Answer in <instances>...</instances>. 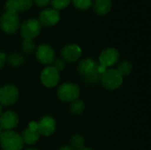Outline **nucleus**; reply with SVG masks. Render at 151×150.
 <instances>
[{
    "mask_svg": "<svg viewBox=\"0 0 151 150\" xmlns=\"http://www.w3.org/2000/svg\"><path fill=\"white\" fill-rule=\"evenodd\" d=\"M75 8L81 11H86L93 4L94 0H72Z\"/></svg>",
    "mask_w": 151,
    "mask_h": 150,
    "instance_id": "412c9836",
    "label": "nucleus"
},
{
    "mask_svg": "<svg viewBox=\"0 0 151 150\" xmlns=\"http://www.w3.org/2000/svg\"><path fill=\"white\" fill-rule=\"evenodd\" d=\"M37 60L42 65H50L55 60V51L49 44H41L35 51Z\"/></svg>",
    "mask_w": 151,
    "mask_h": 150,
    "instance_id": "9d476101",
    "label": "nucleus"
},
{
    "mask_svg": "<svg viewBox=\"0 0 151 150\" xmlns=\"http://www.w3.org/2000/svg\"><path fill=\"white\" fill-rule=\"evenodd\" d=\"M85 110V103L83 101L80 99H76L75 101L71 103L70 105V111L74 115H81Z\"/></svg>",
    "mask_w": 151,
    "mask_h": 150,
    "instance_id": "f3484780",
    "label": "nucleus"
},
{
    "mask_svg": "<svg viewBox=\"0 0 151 150\" xmlns=\"http://www.w3.org/2000/svg\"><path fill=\"white\" fill-rule=\"evenodd\" d=\"M21 49L24 53L31 54L35 50V44L33 42V40H23L21 43Z\"/></svg>",
    "mask_w": 151,
    "mask_h": 150,
    "instance_id": "4be33fe9",
    "label": "nucleus"
},
{
    "mask_svg": "<svg viewBox=\"0 0 151 150\" xmlns=\"http://www.w3.org/2000/svg\"><path fill=\"white\" fill-rule=\"evenodd\" d=\"M92 6L96 14L100 16H104L111 11L112 2L111 0H94Z\"/></svg>",
    "mask_w": 151,
    "mask_h": 150,
    "instance_id": "2eb2a0df",
    "label": "nucleus"
},
{
    "mask_svg": "<svg viewBox=\"0 0 151 150\" xmlns=\"http://www.w3.org/2000/svg\"><path fill=\"white\" fill-rule=\"evenodd\" d=\"M58 97L62 102L72 103L79 98L80 88L76 84L73 83H63L58 88Z\"/></svg>",
    "mask_w": 151,
    "mask_h": 150,
    "instance_id": "0eeeda50",
    "label": "nucleus"
},
{
    "mask_svg": "<svg viewBox=\"0 0 151 150\" xmlns=\"http://www.w3.org/2000/svg\"><path fill=\"white\" fill-rule=\"evenodd\" d=\"M61 56L66 62H75L81 56V49L79 45L74 43L66 44L61 50Z\"/></svg>",
    "mask_w": 151,
    "mask_h": 150,
    "instance_id": "f8f14e48",
    "label": "nucleus"
},
{
    "mask_svg": "<svg viewBox=\"0 0 151 150\" xmlns=\"http://www.w3.org/2000/svg\"><path fill=\"white\" fill-rule=\"evenodd\" d=\"M19 98V90L14 85H5L0 88V104L10 106L14 104Z\"/></svg>",
    "mask_w": 151,
    "mask_h": 150,
    "instance_id": "6e6552de",
    "label": "nucleus"
},
{
    "mask_svg": "<svg viewBox=\"0 0 151 150\" xmlns=\"http://www.w3.org/2000/svg\"><path fill=\"white\" fill-rule=\"evenodd\" d=\"M33 0H16L18 11H26L33 5Z\"/></svg>",
    "mask_w": 151,
    "mask_h": 150,
    "instance_id": "5701e85b",
    "label": "nucleus"
},
{
    "mask_svg": "<svg viewBox=\"0 0 151 150\" xmlns=\"http://www.w3.org/2000/svg\"><path fill=\"white\" fill-rule=\"evenodd\" d=\"M119 58V53L118 50L114 48H107L104 50L100 56H99V65H98V72L104 73L108 67L112 66L115 65Z\"/></svg>",
    "mask_w": 151,
    "mask_h": 150,
    "instance_id": "20e7f679",
    "label": "nucleus"
},
{
    "mask_svg": "<svg viewBox=\"0 0 151 150\" xmlns=\"http://www.w3.org/2000/svg\"><path fill=\"white\" fill-rule=\"evenodd\" d=\"M99 63L92 57L82 59L78 65V72L88 83H96L101 79V73L98 72Z\"/></svg>",
    "mask_w": 151,
    "mask_h": 150,
    "instance_id": "f257e3e1",
    "label": "nucleus"
},
{
    "mask_svg": "<svg viewBox=\"0 0 151 150\" xmlns=\"http://www.w3.org/2000/svg\"><path fill=\"white\" fill-rule=\"evenodd\" d=\"M20 34L24 40H33L41 32L42 26L37 19L32 18L25 20L20 26Z\"/></svg>",
    "mask_w": 151,
    "mask_h": 150,
    "instance_id": "423d86ee",
    "label": "nucleus"
},
{
    "mask_svg": "<svg viewBox=\"0 0 151 150\" xmlns=\"http://www.w3.org/2000/svg\"><path fill=\"white\" fill-rule=\"evenodd\" d=\"M59 19H60V13L58 11L53 8H47L41 11L38 21L40 22L41 26L50 27L58 24Z\"/></svg>",
    "mask_w": 151,
    "mask_h": 150,
    "instance_id": "1a4fd4ad",
    "label": "nucleus"
},
{
    "mask_svg": "<svg viewBox=\"0 0 151 150\" xmlns=\"http://www.w3.org/2000/svg\"><path fill=\"white\" fill-rule=\"evenodd\" d=\"M7 58V61L8 63L13 66V67H19L23 63H24V57L21 54L19 53H17V52H14V53H12Z\"/></svg>",
    "mask_w": 151,
    "mask_h": 150,
    "instance_id": "a211bd4d",
    "label": "nucleus"
},
{
    "mask_svg": "<svg viewBox=\"0 0 151 150\" xmlns=\"http://www.w3.org/2000/svg\"><path fill=\"white\" fill-rule=\"evenodd\" d=\"M0 146L3 150H21L24 141L20 134L14 131H4L0 135Z\"/></svg>",
    "mask_w": 151,
    "mask_h": 150,
    "instance_id": "f03ea898",
    "label": "nucleus"
},
{
    "mask_svg": "<svg viewBox=\"0 0 151 150\" xmlns=\"http://www.w3.org/2000/svg\"><path fill=\"white\" fill-rule=\"evenodd\" d=\"M53 63H54V65H53L54 69H56L58 72L63 71L65 67V64L63 59H56L54 60Z\"/></svg>",
    "mask_w": 151,
    "mask_h": 150,
    "instance_id": "393cba45",
    "label": "nucleus"
},
{
    "mask_svg": "<svg viewBox=\"0 0 151 150\" xmlns=\"http://www.w3.org/2000/svg\"><path fill=\"white\" fill-rule=\"evenodd\" d=\"M81 150H94V149H89V148H83L82 149H81Z\"/></svg>",
    "mask_w": 151,
    "mask_h": 150,
    "instance_id": "7c9ffc66",
    "label": "nucleus"
},
{
    "mask_svg": "<svg viewBox=\"0 0 151 150\" xmlns=\"http://www.w3.org/2000/svg\"><path fill=\"white\" fill-rule=\"evenodd\" d=\"M6 61V56L4 53L0 52V69L4 65V63Z\"/></svg>",
    "mask_w": 151,
    "mask_h": 150,
    "instance_id": "bb28decb",
    "label": "nucleus"
},
{
    "mask_svg": "<svg viewBox=\"0 0 151 150\" xmlns=\"http://www.w3.org/2000/svg\"><path fill=\"white\" fill-rule=\"evenodd\" d=\"M58 150H75L74 149H73L72 147H70V146H64V147H62V148H60Z\"/></svg>",
    "mask_w": 151,
    "mask_h": 150,
    "instance_id": "c85d7f7f",
    "label": "nucleus"
},
{
    "mask_svg": "<svg viewBox=\"0 0 151 150\" xmlns=\"http://www.w3.org/2000/svg\"><path fill=\"white\" fill-rule=\"evenodd\" d=\"M2 114H3V108H2V105L0 104V117H1Z\"/></svg>",
    "mask_w": 151,
    "mask_h": 150,
    "instance_id": "c756f323",
    "label": "nucleus"
},
{
    "mask_svg": "<svg viewBox=\"0 0 151 150\" xmlns=\"http://www.w3.org/2000/svg\"><path fill=\"white\" fill-rule=\"evenodd\" d=\"M59 72L53 66L45 67L41 73L42 83L46 88H54L59 81Z\"/></svg>",
    "mask_w": 151,
    "mask_h": 150,
    "instance_id": "9b49d317",
    "label": "nucleus"
},
{
    "mask_svg": "<svg viewBox=\"0 0 151 150\" xmlns=\"http://www.w3.org/2000/svg\"><path fill=\"white\" fill-rule=\"evenodd\" d=\"M37 131L39 134L43 136H50L54 133L56 130V122L55 119L51 117L46 116L43 117L38 123Z\"/></svg>",
    "mask_w": 151,
    "mask_h": 150,
    "instance_id": "4468645a",
    "label": "nucleus"
},
{
    "mask_svg": "<svg viewBox=\"0 0 151 150\" xmlns=\"http://www.w3.org/2000/svg\"><path fill=\"white\" fill-rule=\"evenodd\" d=\"M39 136H40V134H39L38 131L28 128V127L26 130H24L22 134H21V137H22L24 143H27L28 145L35 144L38 141Z\"/></svg>",
    "mask_w": 151,
    "mask_h": 150,
    "instance_id": "dca6fc26",
    "label": "nucleus"
},
{
    "mask_svg": "<svg viewBox=\"0 0 151 150\" xmlns=\"http://www.w3.org/2000/svg\"><path fill=\"white\" fill-rule=\"evenodd\" d=\"M100 80L106 89L115 90L121 86L123 82V77L116 69H109L102 73Z\"/></svg>",
    "mask_w": 151,
    "mask_h": 150,
    "instance_id": "39448f33",
    "label": "nucleus"
},
{
    "mask_svg": "<svg viewBox=\"0 0 151 150\" xmlns=\"http://www.w3.org/2000/svg\"><path fill=\"white\" fill-rule=\"evenodd\" d=\"M28 128H31V129H34V130H36V131H37V128H38V124H37V122H35V121L30 122L29 125H28Z\"/></svg>",
    "mask_w": 151,
    "mask_h": 150,
    "instance_id": "cd10ccee",
    "label": "nucleus"
},
{
    "mask_svg": "<svg viewBox=\"0 0 151 150\" xmlns=\"http://www.w3.org/2000/svg\"><path fill=\"white\" fill-rule=\"evenodd\" d=\"M2 133H3V130H2V128H1V126H0V135H1Z\"/></svg>",
    "mask_w": 151,
    "mask_h": 150,
    "instance_id": "2f4dec72",
    "label": "nucleus"
},
{
    "mask_svg": "<svg viewBox=\"0 0 151 150\" xmlns=\"http://www.w3.org/2000/svg\"><path fill=\"white\" fill-rule=\"evenodd\" d=\"M26 150H36V149H26Z\"/></svg>",
    "mask_w": 151,
    "mask_h": 150,
    "instance_id": "473e14b6",
    "label": "nucleus"
},
{
    "mask_svg": "<svg viewBox=\"0 0 151 150\" xmlns=\"http://www.w3.org/2000/svg\"><path fill=\"white\" fill-rule=\"evenodd\" d=\"M117 71L119 72V73L123 77L125 75H128L132 72L133 71V65L130 61L127 60H124L123 62H121L119 66Z\"/></svg>",
    "mask_w": 151,
    "mask_h": 150,
    "instance_id": "6ab92c4d",
    "label": "nucleus"
},
{
    "mask_svg": "<svg viewBox=\"0 0 151 150\" xmlns=\"http://www.w3.org/2000/svg\"><path fill=\"white\" fill-rule=\"evenodd\" d=\"M71 144H72V148L76 150L82 149L83 148H85V140L84 138L80 135V134H75L73 135L71 138Z\"/></svg>",
    "mask_w": 151,
    "mask_h": 150,
    "instance_id": "aec40b11",
    "label": "nucleus"
},
{
    "mask_svg": "<svg viewBox=\"0 0 151 150\" xmlns=\"http://www.w3.org/2000/svg\"><path fill=\"white\" fill-rule=\"evenodd\" d=\"M71 1L72 0H50V4L53 9L57 11H60L66 8L70 4Z\"/></svg>",
    "mask_w": 151,
    "mask_h": 150,
    "instance_id": "b1692460",
    "label": "nucleus"
},
{
    "mask_svg": "<svg viewBox=\"0 0 151 150\" xmlns=\"http://www.w3.org/2000/svg\"><path fill=\"white\" fill-rule=\"evenodd\" d=\"M19 26L20 24L18 12L5 11L0 17V27L6 34H15L19 30Z\"/></svg>",
    "mask_w": 151,
    "mask_h": 150,
    "instance_id": "7ed1b4c3",
    "label": "nucleus"
},
{
    "mask_svg": "<svg viewBox=\"0 0 151 150\" xmlns=\"http://www.w3.org/2000/svg\"><path fill=\"white\" fill-rule=\"evenodd\" d=\"M19 123L18 115L12 111H8L3 113L0 117V126L2 130L12 131L14 127L17 126Z\"/></svg>",
    "mask_w": 151,
    "mask_h": 150,
    "instance_id": "ddd939ff",
    "label": "nucleus"
},
{
    "mask_svg": "<svg viewBox=\"0 0 151 150\" xmlns=\"http://www.w3.org/2000/svg\"><path fill=\"white\" fill-rule=\"evenodd\" d=\"M33 2L38 7H45L50 3V0H33Z\"/></svg>",
    "mask_w": 151,
    "mask_h": 150,
    "instance_id": "a878e982",
    "label": "nucleus"
}]
</instances>
